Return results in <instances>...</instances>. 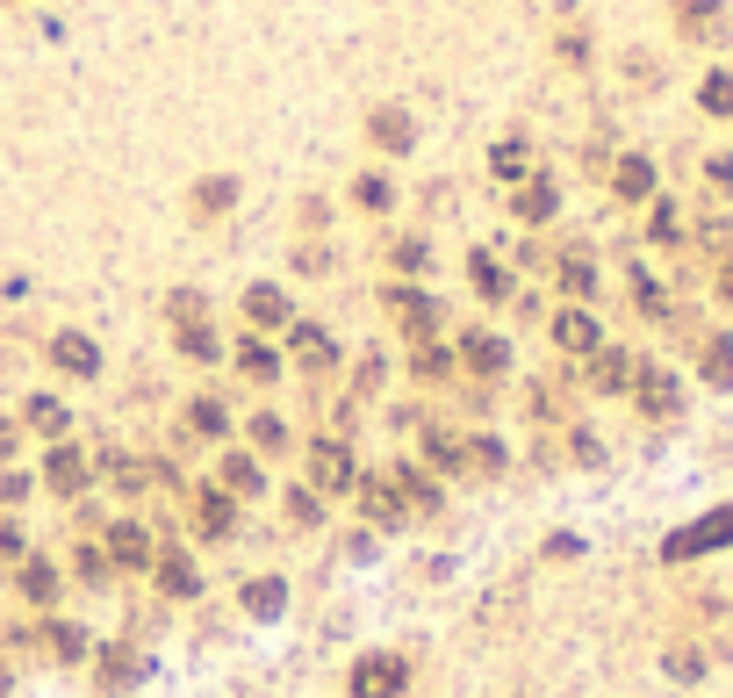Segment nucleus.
<instances>
[{
	"mask_svg": "<svg viewBox=\"0 0 733 698\" xmlns=\"http://www.w3.org/2000/svg\"><path fill=\"white\" fill-rule=\"evenodd\" d=\"M381 310H389V324H395L403 346L453 339V310H446V296H431L425 281H381Z\"/></svg>",
	"mask_w": 733,
	"mask_h": 698,
	"instance_id": "1",
	"label": "nucleus"
},
{
	"mask_svg": "<svg viewBox=\"0 0 733 698\" xmlns=\"http://www.w3.org/2000/svg\"><path fill=\"white\" fill-rule=\"evenodd\" d=\"M359 447L353 439H339V433H324V439H303V483L324 497V505H353V489H359Z\"/></svg>",
	"mask_w": 733,
	"mask_h": 698,
	"instance_id": "2",
	"label": "nucleus"
},
{
	"mask_svg": "<svg viewBox=\"0 0 733 698\" xmlns=\"http://www.w3.org/2000/svg\"><path fill=\"white\" fill-rule=\"evenodd\" d=\"M281 353H288V367L303 375L309 389H331L345 375V346L324 332V324H317V317H295L288 332H281Z\"/></svg>",
	"mask_w": 733,
	"mask_h": 698,
	"instance_id": "3",
	"label": "nucleus"
},
{
	"mask_svg": "<svg viewBox=\"0 0 733 698\" xmlns=\"http://www.w3.org/2000/svg\"><path fill=\"white\" fill-rule=\"evenodd\" d=\"M453 360H461V382H482V389H504L511 382V332H496V324H461L453 332Z\"/></svg>",
	"mask_w": 733,
	"mask_h": 698,
	"instance_id": "4",
	"label": "nucleus"
},
{
	"mask_svg": "<svg viewBox=\"0 0 733 698\" xmlns=\"http://www.w3.org/2000/svg\"><path fill=\"white\" fill-rule=\"evenodd\" d=\"M36 360L51 367L58 382H102V375H108L102 339L80 332V324H58V332H44V339H36Z\"/></svg>",
	"mask_w": 733,
	"mask_h": 698,
	"instance_id": "5",
	"label": "nucleus"
},
{
	"mask_svg": "<svg viewBox=\"0 0 733 698\" xmlns=\"http://www.w3.org/2000/svg\"><path fill=\"white\" fill-rule=\"evenodd\" d=\"M230 433H238V411H230V397H216V389H194L188 403H180V418H173V447H230Z\"/></svg>",
	"mask_w": 733,
	"mask_h": 698,
	"instance_id": "6",
	"label": "nucleus"
},
{
	"mask_svg": "<svg viewBox=\"0 0 733 698\" xmlns=\"http://www.w3.org/2000/svg\"><path fill=\"white\" fill-rule=\"evenodd\" d=\"M86 533L102 541V555H108V569H116V577H152V555H158V533H152V525H137V519H122V511H108V519H94Z\"/></svg>",
	"mask_w": 733,
	"mask_h": 698,
	"instance_id": "7",
	"label": "nucleus"
},
{
	"mask_svg": "<svg viewBox=\"0 0 733 698\" xmlns=\"http://www.w3.org/2000/svg\"><path fill=\"white\" fill-rule=\"evenodd\" d=\"M180 511H188V533L202 547L238 541V525H245V505H238V497H223L216 483H188V489H180Z\"/></svg>",
	"mask_w": 733,
	"mask_h": 698,
	"instance_id": "8",
	"label": "nucleus"
},
{
	"mask_svg": "<svg viewBox=\"0 0 733 698\" xmlns=\"http://www.w3.org/2000/svg\"><path fill=\"white\" fill-rule=\"evenodd\" d=\"M410 691V655L403 648H359L345 663V698H403Z\"/></svg>",
	"mask_w": 733,
	"mask_h": 698,
	"instance_id": "9",
	"label": "nucleus"
},
{
	"mask_svg": "<svg viewBox=\"0 0 733 698\" xmlns=\"http://www.w3.org/2000/svg\"><path fill=\"white\" fill-rule=\"evenodd\" d=\"M36 489H51L58 505H86V489H94V454L72 447V439H51V447H44V469H36Z\"/></svg>",
	"mask_w": 733,
	"mask_h": 698,
	"instance_id": "10",
	"label": "nucleus"
},
{
	"mask_svg": "<svg viewBox=\"0 0 733 698\" xmlns=\"http://www.w3.org/2000/svg\"><path fill=\"white\" fill-rule=\"evenodd\" d=\"M94 684H102L108 698H122V691H137L144 684V670H152V655H144V641L137 634H116V641H94Z\"/></svg>",
	"mask_w": 733,
	"mask_h": 698,
	"instance_id": "11",
	"label": "nucleus"
},
{
	"mask_svg": "<svg viewBox=\"0 0 733 698\" xmlns=\"http://www.w3.org/2000/svg\"><path fill=\"white\" fill-rule=\"evenodd\" d=\"M295 296H288V281H245V296H238V324L259 339H281L295 324Z\"/></svg>",
	"mask_w": 733,
	"mask_h": 698,
	"instance_id": "12",
	"label": "nucleus"
},
{
	"mask_svg": "<svg viewBox=\"0 0 733 698\" xmlns=\"http://www.w3.org/2000/svg\"><path fill=\"white\" fill-rule=\"evenodd\" d=\"M353 511H359V525H367V533H381V541H395V533L410 525V505H403V489L389 483V469L359 475V489H353Z\"/></svg>",
	"mask_w": 733,
	"mask_h": 698,
	"instance_id": "13",
	"label": "nucleus"
},
{
	"mask_svg": "<svg viewBox=\"0 0 733 698\" xmlns=\"http://www.w3.org/2000/svg\"><path fill=\"white\" fill-rule=\"evenodd\" d=\"M223 360H230V375H238L245 389H281V375H288V353H281V339H259V332H238Z\"/></svg>",
	"mask_w": 733,
	"mask_h": 698,
	"instance_id": "14",
	"label": "nucleus"
},
{
	"mask_svg": "<svg viewBox=\"0 0 733 698\" xmlns=\"http://www.w3.org/2000/svg\"><path fill=\"white\" fill-rule=\"evenodd\" d=\"M359 138H367L375 158H410L417 152V116H410L403 102H375L367 116H359Z\"/></svg>",
	"mask_w": 733,
	"mask_h": 698,
	"instance_id": "15",
	"label": "nucleus"
},
{
	"mask_svg": "<svg viewBox=\"0 0 733 698\" xmlns=\"http://www.w3.org/2000/svg\"><path fill=\"white\" fill-rule=\"evenodd\" d=\"M245 202V180L238 174H194L188 180V194H180V210H188V224L194 230H216L223 216Z\"/></svg>",
	"mask_w": 733,
	"mask_h": 698,
	"instance_id": "16",
	"label": "nucleus"
},
{
	"mask_svg": "<svg viewBox=\"0 0 733 698\" xmlns=\"http://www.w3.org/2000/svg\"><path fill=\"white\" fill-rule=\"evenodd\" d=\"M632 411L640 418H654V425H669V418H683V375L676 367H654V360H640L632 367Z\"/></svg>",
	"mask_w": 733,
	"mask_h": 698,
	"instance_id": "17",
	"label": "nucleus"
},
{
	"mask_svg": "<svg viewBox=\"0 0 733 698\" xmlns=\"http://www.w3.org/2000/svg\"><path fill=\"white\" fill-rule=\"evenodd\" d=\"M504 210H511V224H525V230H546L554 216H561V180L546 174H525L518 188H504Z\"/></svg>",
	"mask_w": 733,
	"mask_h": 698,
	"instance_id": "18",
	"label": "nucleus"
},
{
	"mask_svg": "<svg viewBox=\"0 0 733 698\" xmlns=\"http://www.w3.org/2000/svg\"><path fill=\"white\" fill-rule=\"evenodd\" d=\"M209 483L223 489V497H238V505H259L267 497V461L252 454V447H216V469H209Z\"/></svg>",
	"mask_w": 733,
	"mask_h": 698,
	"instance_id": "19",
	"label": "nucleus"
},
{
	"mask_svg": "<svg viewBox=\"0 0 733 698\" xmlns=\"http://www.w3.org/2000/svg\"><path fill=\"white\" fill-rule=\"evenodd\" d=\"M712 547H733V505H719V511H705V519L676 525V533L662 541V561H698V555H712Z\"/></svg>",
	"mask_w": 733,
	"mask_h": 698,
	"instance_id": "20",
	"label": "nucleus"
},
{
	"mask_svg": "<svg viewBox=\"0 0 733 698\" xmlns=\"http://www.w3.org/2000/svg\"><path fill=\"white\" fill-rule=\"evenodd\" d=\"M417 469H431L439 483H468V447H461V433L446 418H425V433H417Z\"/></svg>",
	"mask_w": 733,
	"mask_h": 698,
	"instance_id": "21",
	"label": "nucleus"
},
{
	"mask_svg": "<svg viewBox=\"0 0 733 698\" xmlns=\"http://www.w3.org/2000/svg\"><path fill=\"white\" fill-rule=\"evenodd\" d=\"M15 598L36 612V619L58 612V598H66V561H51V555H36V547H29V555L15 561Z\"/></svg>",
	"mask_w": 733,
	"mask_h": 698,
	"instance_id": "22",
	"label": "nucleus"
},
{
	"mask_svg": "<svg viewBox=\"0 0 733 698\" xmlns=\"http://www.w3.org/2000/svg\"><path fill=\"white\" fill-rule=\"evenodd\" d=\"M554 288H561L568 303H582V310H590V303H598V288H604V274H598V252H590V245L582 238H568L561 252H554Z\"/></svg>",
	"mask_w": 733,
	"mask_h": 698,
	"instance_id": "23",
	"label": "nucleus"
},
{
	"mask_svg": "<svg viewBox=\"0 0 733 698\" xmlns=\"http://www.w3.org/2000/svg\"><path fill=\"white\" fill-rule=\"evenodd\" d=\"M36 655L51 670H80L86 655H94V634H86V619H66V612H44V634H36Z\"/></svg>",
	"mask_w": 733,
	"mask_h": 698,
	"instance_id": "24",
	"label": "nucleus"
},
{
	"mask_svg": "<svg viewBox=\"0 0 733 698\" xmlns=\"http://www.w3.org/2000/svg\"><path fill=\"white\" fill-rule=\"evenodd\" d=\"M546 339H554V353H561V360H590V353L604 346V324H598V310L561 303V310L546 317Z\"/></svg>",
	"mask_w": 733,
	"mask_h": 698,
	"instance_id": "25",
	"label": "nucleus"
},
{
	"mask_svg": "<svg viewBox=\"0 0 733 698\" xmlns=\"http://www.w3.org/2000/svg\"><path fill=\"white\" fill-rule=\"evenodd\" d=\"M403 375H410V389H425V397H446V389L461 382L453 339H431V346H403Z\"/></svg>",
	"mask_w": 733,
	"mask_h": 698,
	"instance_id": "26",
	"label": "nucleus"
},
{
	"mask_svg": "<svg viewBox=\"0 0 733 698\" xmlns=\"http://www.w3.org/2000/svg\"><path fill=\"white\" fill-rule=\"evenodd\" d=\"M152 591L166 598V605H194L209 583H202V569H194L188 547H166V541H158V555H152Z\"/></svg>",
	"mask_w": 733,
	"mask_h": 698,
	"instance_id": "27",
	"label": "nucleus"
},
{
	"mask_svg": "<svg viewBox=\"0 0 733 698\" xmlns=\"http://www.w3.org/2000/svg\"><path fill=\"white\" fill-rule=\"evenodd\" d=\"M604 180H612V194L626 202V210H648L654 194H662V174H654L648 152H618L612 166H604Z\"/></svg>",
	"mask_w": 733,
	"mask_h": 698,
	"instance_id": "28",
	"label": "nucleus"
},
{
	"mask_svg": "<svg viewBox=\"0 0 733 698\" xmlns=\"http://www.w3.org/2000/svg\"><path fill=\"white\" fill-rule=\"evenodd\" d=\"M389 483L403 489L410 519H439V511H446V483H439V475H431V469H417V461H410V454H395V461H389Z\"/></svg>",
	"mask_w": 733,
	"mask_h": 698,
	"instance_id": "29",
	"label": "nucleus"
},
{
	"mask_svg": "<svg viewBox=\"0 0 733 698\" xmlns=\"http://www.w3.org/2000/svg\"><path fill=\"white\" fill-rule=\"evenodd\" d=\"M288 577L281 569H259V577H245L238 583V612L252 619V627H281V612H288Z\"/></svg>",
	"mask_w": 733,
	"mask_h": 698,
	"instance_id": "30",
	"label": "nucleus"
},
{
	"mask_svg": "<svg viewBox=\"0 0 733 698\" xmlns=\"http://www.w3.org/2000/svg\"><path fill=\"white\" fill-rule=\"evenodd\" d=\"M245 447H252L259 461H281V454H303V433H295V418H281L273 403H259L252 418H245Z\"/></svg>",
	"mask_w": 733,
	"mask_h": 698,
	"instance_id": "31",
	"label": "nucleus"
},
{
	"mask_svg": "<svg viewBox=\"0 0 733 698\" xmlns=\"http://www.w3.org/2000/svg\"><path fill=\"white\" fill-rule=\"evenodd\" d=\"M345 202H353L359 216H375V224H381V216H395L403 188H395V174H389V166H359V174L345 180Z\"/></svg>",
	"mask_w": 733,
	"mask_h": 698,
	"instance_id": "32",
	"label": "nucleus"
},
{
	"mask_svg": "<svg viewBox=\"0 0 733 698\" xmlns=\"http://www.w3.org/2000/svg\"><path fill=\"white\" fill-rule=\"evenodd\" d=\"M431 260H439V252H431L425 230H389V238H381V267H389V281H425Z\"/></svg>",
	"mask_w": 733,
	"mask_h": 698,
	"instance_id": "33",
	"label": "nucleus"
},
{
	"mask_svg": "<svg viewBox=\"0 0 733 698\" xmlns=\"http://www.w3.org/2000/svg\"><path fill=\"white\" fill-rule=\"evenodd\" d=\"M669 29L683 44H719L726 36V0H669Z\"/></svg>",
	"mask_w": 733,
	"mask_h": 698,
	"instance_id": "34",
	"label": "nucleus"
},
{
	"mask_svg": "<svg viewBox=\"0 0 733 698\" xmlns=\"http://www.w3.org/2000/svg\"><path fill=\"white\" fill-rule=\"evenodd\" d=\"M94 483H108L116 497H144V489H152V461L122 454V447H102V454H94Z\"/></svg>",
	"mask_w": 733,
	"mask_h": 698,
	"instance_id": "35",
	"label": "nucleus"
},
{
	"mask_svg": "<svg viewBox=\"0 0 733 698\" xmlns=\"http://www.w3.org/2000/svg\"><path fill=\"white\" fill-rule=\"evenodd\" d=\"M468 281H475V296L489 303V310H504V303L518 296V274L504 260H496L489 245H475V252H468Z\"/></svg>",
	"mask_w": 733,
	"mask_h": 698,
	"instance_id": "36",
	"label": "nucleus"
},
{
	"mask_svg": "<svg viewBox=\"0 0 733 698\" xmlns=\"http://www.w3.org/2000/svg\"><path fill=\"white\" fill-rule=\"evenodd\" d=\"M582 367H590V397H626V389H632V367H640V360H632L626 346H612V339H604V346L590 353Z\"/></svg>",
	"mask_w": 733,
	"mask_h": 698,
	"instance_id": "37",
	"label": "nucleus"
},
{
	"mask_svg": "<svg viewBox=\"0 0 733 698\" xmlns=\"http://www.w3.org/2000/svg\"><path fill=\"white\" fill-rule=\"evenodd\" d=\"M15 418H22V433H36V439H66V433H72V411H66V397H51V389H29Z\"/></svg>",
	"mask_w": 733,
	"mask_h": 698,
	"instance_id": "38",
	"label": "nucleus"
},
{
	"mask_svg": "<svg viewBox=\"0 0 733 698\" xmlns=\"http://www.w3.org/2000/svg\"><path fill=\"white\" fill-rule=\"evenodd\" d=\"M698 382L712 397H733V332H698Z\"/></svg>",
	"mask_w": 733,
	"mask_h": 698,
	"instance_id": "39",
	"label": "nucleus"
},
{
	"mask_svg": "<svg viewBox=\"0 0 733 698\" xmlns=\"http://www.w3.org/2000/svg\"><path fill=\"white\" fill-rule=\"evenodd\" d=\"M173 353H180V360H194V367H223L230 339H223L216 317H202V324H180V332H173Z\"/></svg>",
	"mask_w": 733,
	"mask_h": 698,
	"instance_id": "40",
	"label": "nucleus"
},
{
	"mask_svg": "<svg viewBox=\"0 0 733 698\" xmlns=\"http://www.w3.org/2000/svg\"><path fill=\"white\" fill-rule=\"evenodd\" d=\"M525 174H540V158H532V138H525V130H511V138H496V144H489V180L518 188Z\"/></svg>",
	"mask_w": 733,
	"mask_h": 698,
	"instance_id": "41",
	"label": "nucleus"
},
{
	"mask_svg": "<svg viewBox=\"0 0 733 698\" xmlns=\"http://www.w3.org/2000/svg\"><path fill=\"white\" fill-rule=\"evenodd\" d=\"M381 389H389V353H381V346H367V353L353 360V382H345L339 397H353V403H375Z\"/></svg>",
	"mask_w": 733,
	"mask_h": 698,
	"instance_id": "42",
	"label": "nucleus"
},
{
	"mask_svg": "<svg viewBox=\"0 0 733 698\" xmlns=\"http://www.w3.org/2000/svg\"><path fill=\"white\" fill-rule=\"evenodd\" d=\"M626 281H632V310H640V317H654V324H669V317H676V303H669V288H662V281H654V274H648V267H640V260L626 267Z\"/></svg>",
	"mask_w": 733,
	"mask_h": 698,
	"instance_id": "43",
	"label": "nucleus"
},
{
	"mask_svg": "<svg viewBox=\"0 0 733 698\" xmlns=\"http://www.w3.org/2000/svg\"><path fill=\"white\" fill-rule=\"evenodd\" d=\"M461 447H468V475H511V447L496 433H461Z\"/></svg>",
	"mask_w": 733,
	"mask_h": 698,
	"instance_id": "44",
	"label": "nucleus"
},
{
	"mask_svg": "<svg viewBox=\"0 0 733 698\" xmlns=\"http://www.w3.org/2000/svg\"><path fill=\"white\" fill-rule=\"evenodd\" d=\"M288 274H303V281H331V274H339V245L303 238V245L288 252Z\"/></svg>",
	"mask_w": 733,
	"mask_h": 698,
	"instance_id": "45",
	"label": "nucleus"
},
{
	"mask_svg": "<svg viewBox=\"0 0 733 698\" xmlns=\"http://www.w3.org/2000/svg\"><path fill=\"white\" fill-rule=\"evenodd\" d=\"M281 511H288V525H295V533H317L331 505H324V497H317L309 483H288V489H281Z\"/></svg>",
	"mask_w": 733,
	"mask_h": 698,
	"instance_id": "46",
	"label": "nucleus"
},
{
	"mask_svg": "<svg viewBox=\"0 0 733 698\" xmlns=\"http://www.w3.org/2000/svg\"><path fill=\"white\" fill-rule=\"evenodd\" d=\"M72 583H86V591H108V583H116V569H108V555H102V541H94V533L72 547Z\"/></svg>",
	"mask_w": 733,
	"mask_h": 698,
	"instance_id": "47",
	"label": "nucleus"
},
{
	"mask_svg": "<svg viewBox=\"0 0 733 698\" xmlns=\"http://www.w3.org/2000/svg\"><path fill=\"white\" fill-rule=\"evenodd\" d=\"M158 317H166V332H180V324H202V317H216V310H209V296H202V288H166Z\"/></svg>",
	"mask_w": 733,
	"mask_h": 698,
	"instance_id": "48",
	"label": "nucleus"
},
{
	"mask_svg": "<svg viewBox=\"0 0 733 698\" xmlns=\"http://www.w3.org/2000/svg\"><path fill=\"white\" fill-rule=\"evenodd\" d=\"M554 58H561L568 72H590V29H582L576 15H561V29H554Z\"/></svg>",
	"mask_w": 733,
	"mask_h": 698,
	"instance_id": "49",
	"label": "nucleus"
},
{
	"mask_svg": "<svg viewBox=\"0 0 733 698\" xmlns=\"http://www.w3.org/2000/svg\"><path fill=\"white\" fill-rule=\"evenodd\" d=\"M331 224H339V202H331V194H317V188H309L303 202H295V230H303V238H324Z\"/></svg>",
	"mask_w": 733,
	"mask_h": 698,
	"instance_id": "50",
	"label": "nucleus"
},
{
	"mask_svg": "<svg viewBox=\"0 0 733 698\" xmlns=\"http://www.w3.org/2000/svg\"><path fill=\"white\" fill-rule=\"evenodd\" d=\"M698 108H705V116H719V122H733V72L726 66H712L698 80Z\"/></svg>",
	"mask_w": 733,
	"mask_h": 698,
	"instance_id": "51",
	"label": "nucleus"
},
{
	"mask_svg": "<svg viewBox=\"0 0 733 698\" xmlns=\"http://www.w3.org/2000/svg\"><path fill=\"white\" fill-rule=\"evenodd\" d=\"M648 238L654 245H683V210L669 202V194H654V202H648Z\"/></svg>",
	"mask_w": 733,
	"mask_h": 698,
	"instance_id": "52",
	"label": "nucleus"
},
{
	"mask_svg": "<svg viewBox=\"0 0 733 698\" xmlns=\"http://www.w3.org/2000/svg\"><path fill=\"white\" fill-rule=\"evenodd\" d=\"M36 497V475L29 469H0V511H22Z\"/></svg>",
	"mask_w": 733,
	"mask_h": 698,
	"instance_id": "53",
	"label": "nucleus"
},
{
	"mask_svg": "<svg viewBox=\"0 0 733 698\" xmlns=\"http://www.w3.org/2000/svg\"><path fill=\"white\" fill-rule=\"evenodd\" d=\"M339 555L345 561H375L381 555V533H367V525H339Z\"/></svg>",
	"mask_w": 733,
	"mask_h": 698,
	"instance_id": "54",
	"label": "nucleus"
},
{
	"mask_svg": "<svg viewBox=\"0 0 733 698\" xmlns=\"http://www.w3.org/2000/svg\"><path fill=\"white\" fill-rule=\"evenodd\" d=\"M568 461H576V469H598V461H604V439L590 433V425H568Z\"/></svg>",
	"mask_w": 733,
	"mask_h": 698,
	"instance_id": "55",
	"label": "nucleus"
},
{
	"mask_svg": "<svg viewBox=\"0 0 733 698\" xmlns=\"http://www.w3.org/2000/svg\"><path fill=\"white\" fill-rule=\"evenodd\" d=\"M22 555H29V533H22V519H15V511H0V561L15 569Z\"/></svg>",
	"mask_w": 733,
	"mask_h": 698,
	"instance_id": "56",
	"label": "nucleus"
},
{
	"mask_svg": "<svg viewBox=\"0 0 733 698\" xmlns=\"http://www.w3.org/2000/svg\"><path fill=\"white\" fill-rule=\"evenodd\" d=\"M425 418H431L425 403H389V433H410V439H417V433H425Z\"/></svg>",
	"mask_w": 733,
	"mask_h": 698,
	"instance_id": "57",
	"label": "nucleus"
},
{
	"mask_svg": "<svg viewBox=\"0 0 733 698\" xmlns=\"http://www.w3.org/2000/svg\"><path fill=\"white\" fill-rule=\"evenodd\" d=\"M29 447V433H22V418H0V469H15V454Z\"/></svg>",
	"mask_w": 733,
	"mask_h": 698,
	"instance_id": "58",
	"label": "nucleus"
},
{
	"mask_svg": "<svg viewBox=\"0 0 733 698\" xmlns=\"http://www.w3.org/2000/svg\"><path fill=\"white\" fill-rule=\"evenodd\" d=\"M705 188H712V194H733V152H712V158H705Z\"/></svg>",
	"mask_w": 733,
	"mask_h": 698,
	"instance_id": "59",
	"label": "nucleus"
},
{
	"mask_svg": "<svg viewBox=\"0 0 733 698\" xmlns=\"http://www.w3.org/2000/svg\"><path fill=\"white\" fill-rule=\"evenodd\" d=\"M626 80H632V87H662V72H654L648 51H632V58H626Z\"/></svg>",
	"mask_w": 733,
	"mask_h": 698,
	"instance_id": "60",
	"label": "nucleus"
},
{
	"mask_svg": "<svg viewBox=\"0 0 733 698\" xmlns=\"http://www.w3.org/2000/svg\"><path fill=\"white\" fill-rule=\"evenodd\" d=\"M698 670H705L698 648H669V677H698Z\"/></svg>",
	"mask_w": 733,
	"mask_h": 698,
	"instance_id": "61",
	"label": "nucleus"
},
{
	"mask_svg": "<svg viewBox=\"0 0 733 698\" xmlns=\"http://www.w3.org/2000/svg\"><path fill=\"white\" fill-rule=\"evenodd\" d=\"M712 288H719V303H733V252L719 260V274H712Z\"/></svg>",
	"mask_w": 733,
	"mask_h": 698,
	"instance_id": "62",
	"label": "nucleus"
},
{
	"mask_svg": "<svg viewBox=\"0 0 733 698\" xmlns=\"http://www.w3.org/2000/svg\"><path fill=\"white\" fill-rule=\"evenodd\" d=\"M0 698H15V663L0 655Z\"/></svg>",
	"mask_w": 733,
	"mask_h": 698,
	"instance_id": "63",
	"label": "nucleus"
},
{
	"mask_svg": "<svg viewBox=\"0 0 733 698\" xmlns=\"http://www.w3.org/2000/svg\"><path fill=\"white\" fill-rule=\"evenodd\" d=\"M0 8H15V0H0Z\"/></svg>",
	"mask_w": 733,
	"mask_h": 698,
	"instance_id": "64",
	"label": "nucleus"
}]
</instances>
